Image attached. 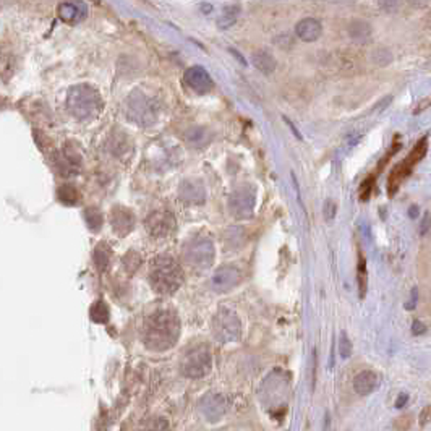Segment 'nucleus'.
Listing matches in <instances>:
<instances>
[{
    "label": "nucleus",
    "instance_id": "obj_1",
    "mask_svg": "<svg viewBox=\"0 0 431 431\" xmlns=\"http://www.w3.org/2000/svg\"><path fill=\"white\" fill-rule=\"evenodd\" d=\"M180 337V318L172 307H161L146 316L143 342L149 350L164 352L177 344Z\"/></svg>",
    "mask_w": 431,
    "mask_h": 431
},
{
    "label": "nucleus",
    "instance_id": "obj_2",
    "mask_svg": "<svg viewBox=\"0 0 431 431\" xmlns=\"http://www.w3.org/2000/svg\"><path fill=\"white\" fill-rule=\"evenodd\" d=\"M185 281L184 269L177 259L169 254H159L151 263L149 284L158 295H174Z\"/></svg>",
    "mask_w": 431,
    "mask_h": 431
},
{
    "label": "nucleus",
    "instance_id": "obj_3",
    "mask_svg": "<svg viewBox=\"0 0 431 431\" xmlns=\"http://www.w3.org/2000/svg\"><path fill=\"white\" fill-rule=\"evenodd\" d=\"M68 112L78 120H90L101 114L104 102L99 91L90 85L73 86L67 96Z\"/></svg>",
    "mask_w": 431,
    "mask_h": 431
},
{
    "label": "nucleus",
    "instance_id": "obj_4",
    "mask_svg": "<svg viewBox=\"0 0 431 431\" xmlns=\"http://www.w3.org/2000/svg\"><path fill=\"white\" fill-rule=\"evenodd\" d=\"M214 242L208 234L198 232L184 243L182 257L190 268L204 271L214 263Z\"/></svg>",
    "mask_w": 431,
    "mask_h": 431
},
{
    "label": "nucleus",
    "instance_id": "obj_5",
    "mask_svg": "<svg viewBox=\"0 0 431 431\" xmlns=\"http://www.w3.org/2000/svg\"><path fill=\"white\" fill-rule=\"evenodd\" d=\"M182 373L188 378L200 380L204 378L209 371H211L213 366V357L211 352H209L208 345H197L192 347L187 354L184 355L182 359Z\"/></svg>",
    "mask_w": 431,
    "mask_h": 431
},
{
    "label": "nucleus",
    "instance_id": "obj_6",
    "mask_svg": "<svg viewBox=\"0 0 431 431\" xmlns=\"http://www.w3.org/2000/svg\"><path fill=\"white\" fill-rule=\"evenodd\" d=\"M211 331L219 342H234L240 339L242 325H240L237 313L229 308H220L211 321Z\"/></svg>",
    "mask_w": 431,
    "mask_h": 431
},
{
    "label": "nucleus",
    "instance_id": "obj_7",
    "mask_svg": "<svg viewBox=\"0 0 431 431\" xmlns=\"http://www.w3.org/2000/svg\"><path fill=\"white\" fill-rule=\"evenodd\" d=\"M254 204H257V192L248 184L235 187L229 197V209L234 218L237 219L252 218L254 213Z\"/></svg>",
    "mask_w": 431,
    "mask_h": 431
},
{
    "label": "nucleus",
    "instance_id": "obj_8",
    "mask_svg": "<svg viewBox=\"0 0 431 431\" xmlns=\"http://www.w3.org/2000/svg\"><path fill=\"white\" fill-rule=\"evenodd\" d=\"M242 281V273L235 264H224V266L218 268L211 277V287L213 291L219 293L230 292L235 288Z\"/></svg>",
    "mask_w": 431,
    "mask_h": 431
},
{
    "label": "nucleus",
    "instance_id": "obj_9",
    "mask_svg": "<svg viewBox=\"0 0 431 431\" xmlns=\"http://www.w3.org/2000/svg\"><path fill=\"white\" fill-rule=\"evenodd\" d=\"M146 229L153 237H168L175 230V216L169 211H154L146 219Z\"/></svg>",
    "mask_w": 431,
    "mask_h": 431
},
{
    "label": "nucleus",
    "instance_id": "obj_10",
    "mask_svg": "<svg viewBox=\"0 0 431 431\" xmlns=\"http://www.w3.org/2000/svg\"><path fill=\"white\" fill-rule=\"evenodd\" d=\"M185 81H187V85L192 88L195 92H198V95H208L214 86L211 75L206 72V68L200 65L190 67L188 70L185 72Z\"/></svg>",
    "mask_w": 431,
    "mask_h": 431
},
{
    "label": "nucleus",
    "instance_id": "obj_11",
    "mask_svg": "<svg viewBox=\"0 0 431 431\" xmlns=\"http://www.w3.org/2000/svg\"><path fill=\"white\" fill-rule=\"evenodd\" d=\"M179 197L184 203L200 206V204H204L206 202V190H204V185L200 180H184L179 187Z\"/></svg>",
    "mask_w": 431,
    "mask_h": 431
},
{
    "label": "nucleus",
    "instance_id": "obj_12",
    "mask_svg": "<svg viewBox=\"0 0 431 431\" xmlns=\"http://www.w3.org/2000/svg\"><path fill=\"white\" fill-rule=\"evenodd\" d=\"M154 115L151 111V104L146 99V96L141 92H133L129 99V117L140 124H148V117Z\"/></svg>",
    "mask_w": 431,
    "mask_h": 431
},
{
    "label": "nucleus",
    "instance_id": "obj_13",
    "mask_svg": "<svg viewBox=\"0 0 431 431\" xmlns=\"http://www.w3.org/2000/svg\"><path fill=\"white\" fill-rule=\"evenodd\" d=\"M112 227L122 237L129 235L135 227V214L124 206H117L112 211Z\"/></svg>",
    "mask_w": 431,
    "mask_h": 431
},
{
    "label": "nucleus",
    "instance_id": "obj_14",
    "mask_svg": "<svg viewBox=\"0 0 431 431\" xmlns=\"http://www.w3.org/2000/svg\"><path fill=\"white\" fill-rule=\"evenodd\" d=\"M88 15V7L83 2H63L58 5V17L65 23L83 22Z\"/></svg>",
    "mask_w": 431,
    "mask_h": 431
},
{
    "label": "nucleus",
    "instance_id": "obj_15",
    "mask_svg": "<svg viewBox=\"0 0 431 431\" xmlns=\"http://www.w3.org/2000/svg\"><path fill=\"white\" fill-rule=\"evenodd\" d=\"M295 33L302 41L315 42L321 38L323 26H321V23L315 18H303L302 22L297 23Z\"/></svg>",
    "mask_w": 431,
    "mask_h": 431
},
{
    "label": "nucleus",
    "instance_id": "obj_16",
    "mask_svg": "<svg viewBox=\"0 0 431 431\" xmlns=\"http://www.w3.org/2000/svg\"><path fill=\"white\" fill-rule=\"evenodd\" d=\"M211 131L204 127H193L190 129L187 133H185V141H187L188 146H192L195 149H203L211 143Z\"/></svg>",
    "mask_w": 431,
    "mask_h": 431
},
{
    "label": "nucleus",
    "instance_id": "obj_17",
    "mask_svg": "<svg viewBox=\"0 0 431 431\" xmlns=\"http://www.w3.org/2000/svg\"><path fill=\"white\" fill-rule=\"evenodd\" d=\"M376 386H378V376H376L373 371H361L354 380V389L357 391V394L360 396L373 393Z\"/></svg>",
    "mask_w": 431,
    "mask_h": 431
},
{
    "label": "nucleus",
    "instance_id": "obj_18",
    "mask_svg": "<svg viewBox=\"0 0 431 431\" xmlns=\"http://www.w3.org/2000/svg\"><path fill=\"white\" fill-rule=\"evenodd\" d=\"M252 62L264 75H271L277 67V60L268 51H254L252 54Z\"/></svg>",
    "mask_w": 431,
    "mask_h": 431
},
{
    "label": "nucleus",
    "instance_id": "obj_19",
    "mask_svg": "<svg viewBox=\"0 0 431 431\" xmlns=\"http://www.w3.org/2000/svg\"><path fill=\"white\" fill-rule=\"evenodd\" d=\"M349 36L357 42H361V44L368 42L371 38L370 23L364 22V19H355V22H352L349 26Z\"/></svg>",
    "mask_w": 431,
    "mask_h": 431
},
{
    "label": "nucleus",
    "instance_id": "obj_20",
    "mask_svg": "<svg viewBox=\"0 0 431 431\" xmlns=\"http://www.w3.org/2000/svg\"><path fill=\"white\" fill-rule=\"evenodd\" d=\"M238 13H240L238 5H227V7L222 10V13H220V17L218 18L219 28L225 29V28L232 26V24L237 22Z\"/></svg>",
    "mask_w": 431,
    "mask_h": 431
},
{
    "label": "nucleus",
    "instance_id": "obj_21",
    "mask_svg": "<svg viewBox=\"0 0 431 431\" xmlns=\"http://www.w3.org/2000/svg\"><path fill=\"white\" fill-rule=\"evenodd\" d=\"M85 216H86L88 225H90L92 230H99L101 229V225H102V214H101L99 209H96V208L86 209Z\"/></svg>",
    "mask_w": 431,
    "mask_h": 431
},
{
    "label": "nucleus",
    "instance_id": "obj_22",
    "mask_svg": "<svg viewBox=\"0 0 431 431\" xmlns=\"http://www.w3.org/2000/svg\"><path fill=\"white\" fill-rule=\"evenodd\" d=\"M91 316H92V320L97 323H106L107 318H109V310H107L106 303L104 302L95 303L91 310Z\"/></svg>",
    "mask_w": 431,
    "mask_h": 431
},
{
    "label": "nucleus",
    "instance_id": "obj_23",
    "mask_svg": "<svg viewBox=\"0 0 431 431\" xmlns=\"http://www.w3.org/2000/svg\"><path fill=\"white\" fill-rule=\"evenodd\" d=\"M95 263L101 271H104L107 264H109V250L104 247V243H101V247L95 252Z\"/></svg>",
    "mask_w": 431,
    "mask_h": 431
},
{
    "label": "nucleus",
    "instance_id": "obj_24",
    "mask_svg": "<svg viewBox=\"0 0 431 431\" xmlns=\"http://www.w3.org/2000/svg\"><path fill=\"white\" fill-rule=\"evenodd\" d=\"M58 197H60L63 203L73 204V203H76V200H78V192L72 187V185H65V187H62L60 190H58Z\"/></svg>",
    "mask_w": 431,
    "mask_h": 431
},
{
    "label": "nucleus",
    "instance_id": "obj_25",
    "mask_svg": "<svg viewBox=\"0 0 431 431\" xmlns=\"http://www.w3.org/2000/svg\"><path fill=\"white\" fill-rule=\"evenodd\" d=\"M365 274H366V263H365V258L360 257V261H359V284H360V295H361V298H364V295H365V286H366Z\"/></svg>",
    "mask_w": 431,
    "mask_h": 431
},
{
    "label": "nucleus",
    "instance_id": "obj_26",
    "mask_svg": "<svg viewBox=\"0 0 431 431\" xmlns=\"http://www.w3.org/2000/svg\"><path fill=\"white\" fill-rule=\"evenodd\" d=\"M352 354V342L349 341V337H347L345 332H342L341 334V357L342 359H349Z\"/></svg>",
    "mask_w": 431,
    "mask_h": 431
},
{
    "label": "nucleus",
    "instance_id": "obj_27",
    "mask_svg": "<svg viewBox=\"0 0 431 431\" xmlns=\"http://www.w3.org/2000/svg\"><path fill=\"white\" fill-rule=\"evenodd\" d=\"M336 211H337V206H336V203L334 202H326V204H325V219L326 220H332L336 218Z\"/></svg>",
    "mask_w": 431,
    "mask_h": 431
},
{
    "label": "nucleus",
    "instance_id": "obj_28",
    "mask_svg": "<svg viewBox=\"0 0 431 431\" xmlns=\"http://www.w3.org/2000/svg\"><path fill=\"white\" fill-rule=\"evenodd\" d=\"M428 224H430V214L425 213L423 219H422V227H420V232H422V235L428 232Z\"/></svg>",
    "mask_w": 431,
    "mask_h": 431
},
{
    "label": "nucleus",
    "instance_id": "obj_29",
    "mask_svg": "<svg viewBox=\"0 0 431 431\" xmlns=\"http://www.w3.org/2000/svg\"><path fill=\"white\" fill-rule=\"evenodd\" d=\"M414 334H423L425 331H427V327H425V325L423 323H420V321H415L414 323Z\"/></svg>",
    "mask_w": 431,
    "mask_h": 431
},
{
    "label": "nucleus",
    "instance_id": "obj_30",
    "mask_svg": "<svg viewBox=\"0 0 431 431\" xmlns=\"http://www.w3.org/2000/svg\"><path fill=\"white\" fill-rule=\"evenodd\" d=\"M417 288H414L412 291V302L410 303H405V308H409V310H412V308L415 307V303H417Z\"/></svg>",
    "mask_w": 431,
    "mask_h": 431
},
{
    "label": "nucleus",
    "instance_id": "obj_31",
    "mask_svg": "<svg viewBox=\"0 0 431 431\" xmlns=\"http://www.w3.org/2000/svg\"><path fill=\"white\" fill-rule=\"evenodd\" d=\"M284 120H286V122H287V124H288V127H291V129H292V131H293V133H295V136H297V138H298V140H302V135H300V133H298V131H297V129H295V127H293V124H292V122H291V120H288V119H286V117H284Z\"/></svg>",
    "mask_w": 431,
    "mask_h": 431
}]
</instances>
